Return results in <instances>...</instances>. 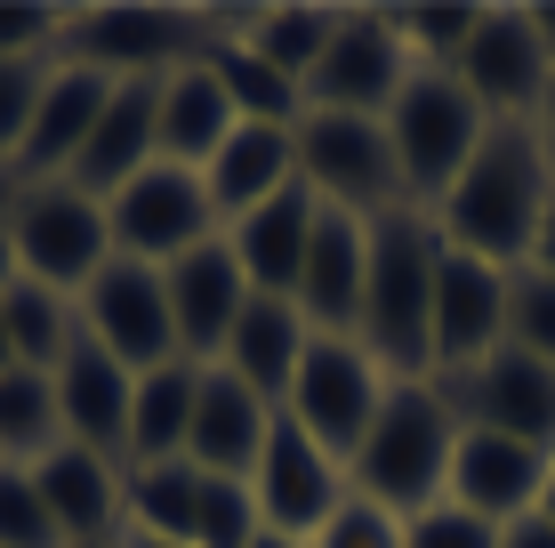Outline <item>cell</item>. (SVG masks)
Listing matches in <instances>:
<instances>
[{"instance_id": "bcb514c9", "label": "cell", "mask_w": 555, "mask_h": 548, "mask_svg": "<svg viewBox=\"0 0 555 548\" xmlns=\"http://www.w3.org/2000/svg\"><path fill=\"white\" fill-rule=\"evenodd\" d=\"M540 517L555 524V468H547V493H540Z\"/></svg>"}, {"instance_id": "f1b7e54d", "label": "cell", "mask_w": 555, "mask_h": 548, "mask_svg": "<svg viewBox=\"0 0 555 548\" xmlns=\"http://www.w3.org/2000/svg\"><path fill=\"white\" fill-rule=\"evenodd\" d=\"M202 65L218 73V89L234 98V113H242V122H274V129H298V113H306V89L291 81V73H274L258 49H242V33L209 41V49H202Z\"/></svg>"}, {"instance_id": "ba28073f", "label": "cell", "mask_w": 555, "mask_h": 548, "mask_svg": "<svg viewBox=\"0 0 555 548\" xmlns=\"http://www.w3.org/2000/svg\"><path fill=\"white\" fill-rule=\"evenodd\" d=\"M105 226H113V258H138V267H169V258L202 251L218 234V211H209V186L202 169H178V162H153L121 194L105 202Z\"/></svg>"}, {"instance_id": "cb8c5ba5", "label": "cell", "mask_w": 555, "mask_h": 548, "mask_svg": "<svg viewBox=\"0 0 555 548\" xmlns=\"http://www.w3.org/2000/svg\"><path fill=\"white\" fill-rule=\"evenodd\" d=\"M33 484H41V508L56 517L65 548H105V533L129 517V476L105 460V451L56 444L33 460Z\"/></svg>"}, {"instance_id": "ab89813d", "label": "cell", "mask_w": 555, "mask_h": 548, "mask_svg": "<svg viewBox=\"0 0 555 548\" xmlns=\"http://www.w3.org/2000/svg\"><path fill=\"white\" fill-rule=\"evenodd\" d=\"M56 49H65V16H56V9L0 0V56H33V65H49Z\"/></svg>"}, {"instance_id": "d4e9b609", "label": "cell", "mask_w": 555, "mask_h": 548, "mask_svg": "<svg viewBox=\"0 0 555 548\" xmlns=\"http://www.w3.org/2000/svg\"><path fill=\"white\" fill-rule=\"evenodd\" d=\"M291 178H298V129H274V122H242L234 138H225L218 154H209V169H202L218 226L250 218L258 202H274Z\"/></svg>"}, {"instance_id": "6da1fadb", "label": "cell", "mask_w": 555, "mask_h": 548, "mask_svg": "<svg viewBox=\"0 0 555 548\" xmlns=\"http://www.w3.org/2000/svg\"><path fill=\"white\" fill-rule=\"evenodd\" d=\"M547 186L555 169L531 138V122H491L483 145L467 154V169L451 178V194L435 202V234L451 251L483 258V267H524L531 258V234H540V211H547Z\"/></svg>"}, {"instance_id": "5b68a950", "label": "cell", "mask_w": 555, "mask_h": 548, "mask_svg": "<svg viewBox=\"0 0 555 548\" xmlns=\"http://www.w3.org/2000/svg\"><path fill=\"white\" fill-rule=\"evenodd\" d=\"M298 178L314 186L322 211H347V218H387V211H411L403 202V169H395V145H387V122L371 113H298Z\"/></svg>"}, {"instance_id": "83f0119b", "label": "cell", "mask_w": 555, "mask_h": 548, "mask_svg": "<svg viewBox=\"0 0 555 548\" xmlns=\"http://www.w3.org/2000/svg\"><path fill=\"white\" fill-rule=\"evenodd\" d=\"M194 387H202V364H162V371H138V395H129V468H162V460H185V428H194Z\"/></svg>"}, {"instance_id": "f35d334b", "label": "cell", "mask_w": 555, "mask_h": 548, "mask_svg": "<svg viewBox=\"0 0 555 548\" xmlns=\"http://www.w3.org/2000/svg\"><path fill=\"white\" fill-rule=\"evenodd\" d=\"M306 548H403V517L378 508V500H362V493H347V508H338Z\"/></svg>"}, {"instance_id": "3957f363", "label": "cell", "mask_w": 555, "mask_h": 548, "mask_svg": "<svg viewBox=\"0 0 555 548\" xmlns=\"http://www.w3.org/2000/svg\"><path fill=\"white\" fill-rule=\"evenodd\" d=\"M451 451H459V411H451L443 380H395L362 451L347 460V476L362 500L418 517V508H435L451 493Z\"/></svg>"}, {"instance_id": "4fadbf2b", "label": "cell", "mask_w": 555, "mask_h": 548, "mask_svg": "<svg viewBox=\"0 0 555 548\" xmlns=\"http://www.w3.org/2000/svg\"><path fill=\"white\" fill-rule=\"evenodd\" d=\"M427 347H435V380L475 371L483 355H500L507 347V267H483V258H467V251L443 242V258H435Z\"/></svg>"}, {"instance_id": "603a6c76", "label": "cell", "mask_w": 555, "mask_h": 548, "mask_svg": "<svg viewBox=\"0 0 555 548\" xmlns=\"http://www.w3.org/2000/svg\"><path fill=\"white\" fill-rule=\"evenodd\" d=\"M314 218H322L314 186L291 178L274 202H258L250 218L225 226V251H234V267L258 298H298V267H306V242H314Z\"/></svg>"}, {"instance_id": "52a82bcc", "label": "cell", "mask_w": 555, "mask_h": 548, "mask_svg": "<svg viewBox=\"0 0 555 548\" xmlns=\"http://www.w3.org/2000/svg\"><path fill=\"white\" fill-rule=\"evenodd\" d=\"M387 387H395V380L371 364V347H362V339H306L298 380H291V404H282V411H291L306 436L347 468L354 451H362V436H371Z\"/></svg>"}, {"instance_id": "8fae6325", "label": "cell", "mask_w": 555, "mask_h": 548, "mask_svg": "<svg viewBox=\"0 0 555 548\" xmlns=\"http://www.w3.org/2000/svg\"><path fill=\"white\" fill-rule=\"evenodd\" d=\"M202 25L185 9H81L65 16V56L98 65L105 81H162L185 56H202Z\"/></svg>"}, {"instance_id": "74e56055", "label": "cell", "mask_w": 555, "mask_h": 548, "mask_svg": "<svg viewBox=\"0 0 555 548\" xmlns=\"http://www.w3.org/2000/svg\"><path fill=\"white\" fill-rule=\"evenodd\" d=\"M403 548H500V524H483L459 500H435L418 517H403Z\"/></svg>"}, {"instance_id": "d590c367", "label": "cell", "mask_w": 555, "mask_h": 548, "mask_svg": "<svg viewBox=\"0 0 555 548\" xmlns=\"http://www.w3.org/2000/svg\"><path fill=\"white\" fill-rule=\"evenodd\" d=\"M0 548H65L56 517L41 508L33 468H9V460H0Z\"/></svg>"}, {"instance_id": "484cf974", "label": "cell", "mask_w": 555, "mask_h": 548, "mask_svg": "<svg viewBox=\"0 0 555 548\" xmlns=\"http://www.w3.org/2000/svg\"><path fill=\"white\" fill-rule=\"evenodd\" d=\"M306 339H314V331H306V315L291 307V298H258V291H250V307L234 315V339H225L218 364L282 411V404H291V380H298Z\"/></svg>"}, {"instance_id": "1f68e13d", "label": "cell", "mask_w": 555, "mask_h": 548, "mask_svg": "<svg viewBox=\"0 0 555 548\" xmlns=\"http://www.w3.org/2000/svg\"><path fill=\"white\" fill-rule=\"evenodd\" d=\"M56 444H65V428H56V380L49 371H0V460L33 468Z\"/></svg>"}, {"instance_id": "7c38bea8", "label": "cell", "mask_w": 555, "mask_h": 548, "mask_svg": "<svg viewBox=\"0 0 555 548\" xmlns=\"http://www.w3.org/2000/svg\"><path fill=\"white\" fill-rule=\"evenodd\" d=\"M258 517L266 533H291V540H314L322 524L347 508V468L331 460L306 428L291 420V411H274V428H266V451H258Z\"/></svg>"}, {"instance_id": "9a60e30c", "label": "cell", "mask_w": 555, "mask_h": 548, "mask_svg": "<svg viewBox=\"0 0 555 548\" xmlns=\"http://www.w3.org/2000/svg\"><path fill=\"white\" fill-rule=\"evenodd\" d=\"M451 411L467 428H491V436H515V444H540L555 460V364H531V355H483L475 371H451L443 380Z\"/></svg>"}, {"instance_id": "ffe728a7", "label": "cell", "mask_w": 555, "mask_h": 548, "mask_svg": "<svg viewBox=\"0 0 555 548\" xmlns=\"http://www.w3.org/2000/svg\"><path fill=\"white\" fill-rule=\"evenodd\" d=\"M362 267H371V226L347 211H322L291 298L314 339H362Z\"/></svg>"}, {"instance_id": "7dc6e473", "label": "cell", "mask_w": 555, "mask_h": 548, "mask_svg": "<svg viewBox=\"0 0 555 548\" xmlns=\"http://www.w3.org/2000/svg\"><path fill=\"white\" fill-rule=\"evenodd\" d=\"M121 548H178V540H153V533H129Z\"/></svg>"}, {"instance_id": "ee69618b", "label": "cell", "mask_w": 555, "mask_h": 548, "mask_svg": "<svg viewBox=\"0 0 555 548\" xmlns=\"http://www.w3.org/2000/svg\"><path fill=\"white\" fill-rule=\"evenodd\" d=\"M531 33H540V56H547V73H555V9H531Z\"/></svg>"}, {"instance_id": "d6a6232c", "label": "cell", "mask_w": 555, "mask_h": 548, "mask_svg": "<svg viewBox=\"0 0 555 548\" xmlns=\"http://www.w3.org/2000/svg\"><path fill=\"white\" fill-rule=\"evenodd\" d=\"M331 25H338V9H258V16H242V49H258L274 73H291L306 89V73L331 49Z\"/></svg>"}, {"instance_id": "836d02e7", "label": "cell", "mask_w": 555, "mask_h": 548, "mask_svg": "<svg viewBox=\"0 0 555 548\" xmlns=\"http://www.w3.org/2000/svg\"><path fill=\"white\" fill-rule=\"evenodd\" d=\"M507 347L531 364H555V275L515 267L507 275Z\"/></svg>"}, {"instance_id": "60d3db41", "label": "cell", "mask_w": 555, "mask_h": 548, "mask_svg": "<svg viewBox=\"0 0 555 548\" xmlns=\"http://www.w3.org/2000/svg\"><path fill=\"white\" fill-rule=\"evenodd\" d=\"M500 548H555V524L531 508V517H515V524H500Z\"/></svg>"}, {"instance_id": "277c9868", "label": "cell", "mask_w": 555, "mask_h": 548, "mask_svg": "<svg viewBox=\"0 0 555 548\" xmlns=\"http://www.w3.org/2000/svg\"><path fill=\"white\" fill-rule=\"evenodd\" d=\"M483 129H491V113L459 89V73H427V65H411V81H403V98L387 105V145H395V169H403V202L418 211V202H443L451 194V178L467 169V154L483 145Z\"/></svg>"}, {"instance_id": "44dd1931", "label": "cell", "mask_w": 555, "mask_h": 548, "mask_svg": "<svg viewBox=\"0 0 555 548\" xmlns=\"http://www.w3.org/2000/svg\"><path fill=\"white\" fill-rule=\"evenodd\" d=\"M162 162V81H113V98L89 129L81 162L65 169V186H81L89 202H113L138 169Z\"/></svg>"}, {"instance_id": "8992f818", "label": "cell", "mask_w": 555, "mask_h": 548, "mask_svg": "<svg viewBox=\"0 0 555 548\" xmlns=\"http://www.w3.org/2000/svg\"><path fill=\"white\" fill-rule=\"evenodd\" d=\"M9 242H16V267H25V282H41V291L56 298H81L89 282H98V267L113 258V226H105V202H89L81 186H25L9 211Z\"/></svg>"}, {"instance_id": "4dcf8cb0", "label": "cell", "mask_w": 555, "mask_h": 548, "mask_svg": "<svg viewBox=\"0 0 555 548\" xmlns=\"http://www.w3.org/2000/svg\"><path fill=\"white\" fill-rule=\"evenodd\" d=\"M194 517H202V468L194 460L129 468V524H138V533L194 548Z\"/></svg>"}, {"instance_id": "e0dca14e", "label": "cell", "mask_w": 555, "mask_h": 548, "mask_svg": "<svg viewBox=\"0 0 555 548\" xmlns=\"http://www.w3.org/2000/svg\"><path fill=\"white\" fill-rule=\"evenodd\" d=\"M162 282H169V323H178V355H185V364H218L225 339H234V315L250 307V282H242L234 251H225V234H209L202 251L169 258Z\"/></svg>"}, {"instance_id": "f6af8a7d", "label": "cell", "mask_w": 555, "mask_h": 548, "mask_svg": "<svg viewBox=\"0 0 555 548\" xmlns=\"http://www.w3.org/2000/svg\"><path fill=\"white\" fill-rule=\"evenodd\" d=\"M250 548H306V540H291V533H258Z\"/></svg>"}, {"instance_id": "ac0fdd59", "label": "cell", "mask_w": 555, "mask_h": 548, "mask_svg": "<svg viewBox=\"0 0 555 548\" xmlns=\"http://www.w3.org/2000/svg\"><path fill=\"white\" fill-rule=\"evenodd\" d=\"M105 98H113V81H105L98 65H73V56H56L41 105H33V129H25V145H16V162H9V178L56 186L73 162H81V145H89V129H98Z\"/></svg>"}, {"instance_id": "b9f144b4", "label": "cell", "mask_w": 555, "mask_h": 548, "mask_svg": "<svg viewBox=\"0 0 555 548\" xmlns=\"http://www.w3.org/2000/svg\"><path fill=\"white\" fill-rule=\"evenodd\" d=\"M524 267L555 275V186H547V211H540V234H531V258H524Z\"/></svg>"}, {"instance_id": "5bb4252c", "label": "cell", "mask_w": 555, "mask_h": 548, "mask_svg": "<svg viewBox=\"0 0 555 548\" xmlns=\"http://www.w3.org/2000/svg\"><path fill=\"white\" fill-rule=\"evenodd\" d=\"M459 89L491 113V122H531L547 98V56H540V33H531V9H483L475 16V41L459 49Z\"/></svg>"}, {"instance_id": "d6986e66", "label": "cell", "mask_w": 555, "mask_h": 548, "mask_svg": "<svg viewBox=\"0 0 555 548\" xmlns=\"http://www.w3.org/2000/svg\"><path fill=\"white\" fill-rule=\"evenodd\" d=\"M547 451L540 444H515V436H491V428H467L459 420V451H451V493L459 508H475L483 524H515L531 517L547 493Z\"/></svg>"}, {"instance_id": "7a4b0ae2", "label": "cell", "mask_w": 555, "mask_h": 548, "mask_svg": "<svg viewBox=\"0 0 555 548\" xmlns=\"http://www.w3.org/2000/svg\"><path fill=\"white\" fill-rule=\"evenodd\" d=\"M435 258H443V234H435L427 211H387L371 218V267H362V347L387 380H435Z\"/></svg>"}, {"instance_id": "9c48e42d", "label": "cell", "mask_w": 555, "mask_h": 548, "mask_svg": "<svg viewBox=\"0 0 555 548\" xmlns=\"http://www.w3.org/2000/svg\"><path fill=\"white\" fill-rule=\"evenodd\" d=\"M403 81H411V49H403V33H395V9H338L331 49L306 73V105L387 122V105L403 98Z\"/></svg>"}, {"instance_id": "8d00e7d4", "label": "cell", "mask_w": 555, "mask_h": 548, "mask_svg": "<svg viewBox=\"0 0 555 548\" xmlns=\"http://www.w3.org/2000/svg\"><path fill=\"white\" fill-rule=\"evenodd\" d=\"M41 89H49V65H33V56H0V169L16 162V145H25Z\"/></svg>"}, {"instance_id": "7bdbcfd3", "label": "cell", "mask_w": 555, "mask_h": 548, "mask_svg": "<svg viewBox=\"0 0 555 548\" xmlns=\"http://www.w3.org/2000/svg\"><path fill=\"white\" fill-rule=\"evenodd\" d=\"M531 138H540V154H547V169H555V81H547L540 113H531Z\"/></svg>"}, {"instance_id": "2e32d148", "label": "cell", "mask_w": 555, "mask_h": 548, "mask_svg": "<svg viewBox=\"0 0 555 548\" xmlns=\"http://www.w3.org/2000/svg\"><path fill=\"white\" fill-rule=\"evenodd\" d=\"M49 380H56V428H65V444L105 451L113 468H129V395H138V371H121L98 339L81 331Z\"/></svg>"}, {"instance_id": "e575fe53", "label": "cell", "mask_w": 555, "mask_h": 548, "mask_svg": "<svg viewBox=\"0 0 555 548\" xmlns=\"http://www.w3.org/2000/svg\"><path fill=\"white\" fill-rule=\"evenodd\" d=\"M266 533L258 493L242 476H202V517H194V548H250Z\"/></svg>"}, {"instance_id": "7402d4cb", "label": "cell", "mask_w": 555, "mask_h": 548, "mask_svg": "<svg viewBox=\"0 0 555 548\" xmlns=\"http://www.w3.org/2000/svg\"><path fill=\"white\" fill-rule=\"evenodd\" d=\"M266 428H274V404L258 387H242L225 364H202V387H194V428H185V460L202 476H258V451H266Z\"/></svg>"}, {"instance_id": "30bf717a", "label": "cell", "mask_w": 555, "mask_h": 548, "mask_svg": "<svg viewBox=\"0 0 555 548\" xmlns=\"http://www.w3.org/2000/svg\"><path fill=\"white\" fill-rule=\"evenodd\" d=\"M81 331L98 339L121 371H162L178 364V323H169V282L162 267H138V258H105L98 282L81 291Z\"/></svg>"}, {"instance_id": "4316f807", "label": "cell", "mask_w": 555, "mask_h": 548, "mask_svg": "<svg viewBox=\"0 0 555 548\" xmlns=\"http://www.w3.org/2000/svg\"><path fill=\"white\" fill-rule=\"evenodd\" d=\"M234 129H242V113H234V98L218 89V73H209L202 56H185L178 73H162V162L209 169V154H218Z\"/></svg>"}, {"instance_id": "f546056e", "label": "cell", "mask_w": 555, "mask_h": 548, "mask_svg": "<svg viewBox=\"0 0 555 548\" xmlns=\"http://www.w3.org/2000/svg\"><path fill=\"white\" fill-rule=\"evenodd\" d=\"M0 331H9L16 371H56L65 347L81 339V315H73L56 291H41V282H16V291L0 298Z\"/></svg>"}]
</instances>
